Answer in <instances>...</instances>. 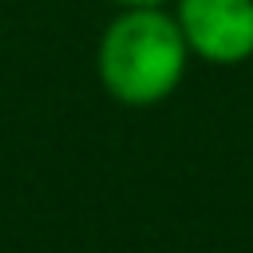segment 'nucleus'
Returning a JSON list of instances; mask_svg holds the SVG:
<instances>
[{
	"mask_svg": "<svg viewBox=\"0 0 253 253\" xmlns=\"http://www.w3.org/2000/svg\"><path fill=\"white\" fill-rule=\"evenodd\" d=\"M190 63L186 36L174 12L154 8H123L99 36L95 71L103 91L123 107H154L182 83Z\"/></svg>",
	"mask_w": 253,
	"mask_h": 253,
	"instance_id": "f257e3e1",
	"label": "nucleus"
},
{
	"mask_svg": "<svg viewBox=\"0 0 253 253\" xmlns=\"http://www.w3.org/2000/svg\"><path fill=\"white\" fill-rule=\"evenodd\" d=\"M174 20L190 55L206 63H241L253 55V0H174Z\"/></svg>",
	"mask_w": 253,
	"mask_h": 253,
	"instance_id": "f03ea898",
	"label": "nucleus"
},
{
	"mask_svg": "<svg viewBox=\"0 0 253 253\" xmlns=\"http://www.w3.org/2000/svg\"><path fill=\"white\" fill-rule=\"evenodd\" d=\"M119 8H154V4H166V0H111Z\"/></svg>",
	"mask_w": 253,
	"mask_h": 253,
	"instance_id": "7ed1b4c3",
	"label": "nucleus"
}]
</instances>
